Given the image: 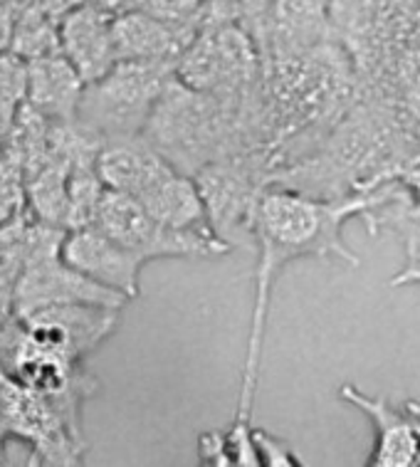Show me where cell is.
Listing matches in <instances>:
<instances>
[{
	"mask_svg": "<svg viewBox=\"0 0 420 467\" xmlns=\"http://www.w3.org/2000/svg\"><path fill=\"white\" fill-rule=\"evenodd\" d=\"M30 82V62L23 60L13 50L0 55V97L23 107Z\"/></svg>",
	"mask_w": 420,
	"mask_h": 467,
	"instance_id": "cell-22",
	"label": "cell"
},
{
	"mask_svg": "<svg viewBox=\"0 0 420 467\" xmlns=\"http://www.w3.org/2000/svg\"><path fill=\"white\" fill-rule=\"evenodd\" d=\"M408 285H420V257L405 260L401 272H395L391 280V287H408Z\"/></svg>",
	"mask_w": 420,
	"mask_h": 467,
	"instance_id": "cell-27",
	"label": "cell"
},
{
	"mask_svg": "<svg viewBox=\"0 0 420 467\" xmlns=\"http://www.w3.org/2000/svg\"><path fill=\"white\" fill-rule=\"evenodd\" d=\"M206 23H230V0H206Z\"/></svg>",
	"mask_w": 420,
	"mask_h": 467,
	"instance_id": "cell-28",
	"label": "cell"
},
{
	"mask_svg": "<svg viewBox=\"0 0 420 467\" xmlns=\"http://www.w3.org/2000/svg\"><path fill=\"white\" fill-rule=\"evenodd\" d=\"M10 50L27 62L62 55L60 20H55L35 5H26L23 10H17Z\"/></svg>",
	"mask_w": 420,
	"mask_h": 467,
	"instance_id": "cell-19",
	"label": "cell"
},
{
	"mask_svg": "<svg viewBox=\"0 0 420 467\" xmlns=\"http://www.w3.org/2000/svg\"><path fill=\"white\" fill-rule=\"evenodd\" d=\"M176 77L193 89L238 107H262L265 62L262 52L241 26L206 23L180 57Z\"/></svg>",
	"mask_w": 420,
	"mask_h": 467,
	"instance_id": "cell-4",
	"label": "cell"
},
{
	"mask_svg": "<svg viewBox=\"0 0 420 467\" xmlns=\"http://www.w3.org/2000/svg\"><path fill=\"white\" fill-rule=\"evenodd\" d=\"M127 302H129L127 295L104 287L92 277L75 270L62 257V253L30 260L15 282L17 319L50 305H97L121 309Z\"/></svg>",
	"mask_w": 420,
	"mask_h": 467,
	"instance_id": "cell-8",
	"label": "cell"
},
{
	"mask_svg": "<svg viewBox=\"0 0 420 467\" xmlns=\"http://www.w3.org/2000/svg\"><path fill=\"white\" fill-rule=\"evenodd\" d=\"M198 458L203 465L213 467H258V445H255V425L235 423L223 433H203L198 438Z\"/></svg>",
	"mask_w": 420,
	"mask_h": 467,
	"instance_id": "cell-18",
	"label": "cell"
},
{
	"mask_svg": "<svg viewBox=\"0 0 420 467\" xmlns=\"http://www.w3.org/2000/svg\"><path fill=\"white\" fill-rule=\"evenodd\" d=\"M141 136L189 176H196L210 163L248 153L265 156L272 166L267 151L265 102L255 109L238 107L193 89L176 75L159 97Z\"/></svg>",
	"mask_w": 420,
	"mask_h": 467,
	"instance_id": "cell-3",
	"label": "cell"
},
{
	"mask_svg": "<svg viewBox=\"0 0 420 467\" xmlns=\"http://www.w3.org/2000/svg\"><path fill=\"white\" fill-rule=\"evenodd\" d=\"M13 30H15V13L8 3L0 0V55L10 50L13 45Z\"/></svg>",
	"mask_w": 420,
	"mask_h": 467,
	"instance_id": "cell-25",
	"label": "cell"
},
{
	"mask_svg": "<svg viewBox=\"0 0 420 467\" xmlns=\"http://www.w3.org/2000/svg\"><path fill=\"white\" fill-rule=\"evenodd\" d=\"M206 203L213 235L228 250H255V228L265 191L275 183V171L265 156L248 153L210 163L193 176Z\"/></svg>",
	"mask_w": 420,
	"mask_h": 467,
	"instance_id": "cell-6",
	"label": "cell"
},
{
	"mask_svg": "<svg viewBox=\"0 0 420 467\" xmlns=\"http://www.w3.org/2000/svg\"><path fill=\"white\" fill-rule=\"evenodd\" d=\"M334 37L329 0H275L267 23L262 62L314 50Z\"/></svg>",
	"mask_w": 420,
	"mask_h": 467,
	"instance_id": "cell-14",
	"label": "cell"
},
{
	"mask_svg": "<svg viewBox=\"0 0 420 467\" xmlns=\"http://www.w3.org/2000/svg\"><path fill=\"white\" fill-rule=\"evenodd\" d=\"M378 94L401 102L420 121V8L391 13L386 75Z\"/></svg>",
	"mask_w": 420,
	"mask_h": 467,
	"instance_id": "cell-15",
	"label": "cell"
},
{
	"mask_svg": "<svg viewBox=\"0 0 420 467\" xmlns=\"http://www.w3.org/2000/svg\"><path fill=\"white\" fill-rule=\"evenodd\" d=\"M92 225H97L124 247L134 250L137 255L144 257L146 263L159 260V257H206L230 253L213 235L163 225L161 221H156L154 215L146 211L141 201H137L129 193L114 191V188L104 191Z\"/></svg>",
	"mask_w": 420,
	"mask_h": 467,
	"instance_id": "cell-7",
	"label": "cell"
},
{
	"mask_svg": "<svg viewBox=\"0 0 420 467\" xmlns=\"http://www.w3.org/2000/svg\"><path fill=\"white\" fill-rule=\"evenodd\" d=\"M198 30L179 27L151 16L141 8L124 10L114 16V45L117 57L127 62H151L179 67Z\"/></svg>",
	"mask_w": 420,
	"mask_h": 467,
	"instance_id": "cell-12",
	"label": "cell"
},
{
	"mask_svg": "<svg viewBox=\"0 0 420 467\" xmlns=\"http://www.w3.org/2000/svg\"><path fill=\"white\" fill-rule=\"evenodd\" d=\"M87 82L65 55H52L45 60L30 62L26 104L57 124L77 119L79 99Z\"/></svg>",
	"mask_w": 420,
	"mask_h": 467,
	"instance_id": "cell-17",
	"label": "cell"
},
{
	"mask_svg": "<svg viewBox=\"0 0 420 467\" xmlns=\"http://www.w3.org/2000/svg\"><path fill=\"white\" fill-rule=\"evenodd\" d=\"M137 8L189 30H200L206 23V0H137Z\"/></svg>",
	"mask_w": 420,
	"mask_h": 467,
	"instance_id": "cell-20",
	"label": "cell"
},
{
	"mask_svg": "<svg viewBox=\"0 0 420 467\" xmlns=\"http://www.w3.org/2000/svg\"><path fill=\"white\" fill-rule=\"evenodd\" d=\"M343 403L359 408L374 425V451L369 465L374 467H415L420 465V416L404 410L384 396H369L353 383L339 389Z\"/></svg>",
	"mask_w": 420,
	"mask_h": 467,
	"instance_id": "cell-10",
	"label": "cell"
},
{
	"mask_svg": "<svg viewBox=\"0 0 420 467\" xmlns=\"http://www.w3.org/2000/svg\"><path fill=\"white\" fill-rule=\"evenodd\" d=\"M8 361L13 364L15 381H20L27 389L50 396V399H62V396H85L87 383L82 376L75 371L72 358L62 357L52 348L40 347L37 341L23 334L17 337L15 347L10 348Z\"/></svg>",
	"mask_w": 420,
	"mask_h": 467,
	"instance_id": "cell-16",
	"label": "cell"
},
{
	"mask_svg": "<svg viewBox=\"0 0 420 467\" xmlns=\"http://www.w3.org/2000/svg\"><path fill=\"white\" fill-rule=\"evenodd\" d=\"M62 257L75 270L92 277L104 287L117 289L129 299L138 295V272L146 260L109 238L97 225L67 230V238L62 243Z\"/></svg>",
	"mask_w": 420,
	"mask_h": 467,
	"instance_id": "cell-11",
	"label": "cell"
},
{
	"mask_svg": "<svg viewBox=\"0 0 420 467\" xmlns=\"http://www.w3.org/2000/svg\"><path fill=\"white\" fill-rule=\"evenodd\" d=\"M60 40L62 55L75 65L87 85L97 82L119 62L114 45V13L89 0L62 17Z\"/></svg>",
	"mask_w": 420,
	"mask_h": 467,
	"instance_id": "cell-13",
	"label": "cell"
},
{
	"mask_svg": "<svg viewBox=\"0 0 420 467\" xmlns=\"http://www.w3.org/2000/svg\"><path fill=\"white\" fill-rule=\"evenodd\" d=\"M405 408H408L411 413H415V416H420V400H405Z\"/></svg>",
	"mask_w": 420,
	"mask_h": 467,
	"instance_id": "cell-30",
	"label": "cell"
},
{
	"mask_svg": "<svg viewBox=\"0 0 420 467\" xmlns=\"http://www.w3.org/2000/svg\"><path fill=\"white\" fill-rule=\"evenodd\" d=\"M176 69L151 62L119 60L97 82H89L79 99L77 119L87 134L102 144L137 139Z\"/></svg>",
	"mask_w": 420,
	"mask_h": 467,
	"instance_id": "cell-5",
	"label": "cell"
},
{
	"mask_svg": "<svg viewBox=\"0 0 420 467\" xmlns=\"http://www.w3.org/2000/svg\"><path fill=\"white\" fill-rule=\"evenodd\" d=\"M418 153L420 121L411 111L388 97L359 94L317 151L284 169L275 186L317 198L369 193L398 179Z\"/></svg>",
	"mask_w": 420,
	"mask_h": 467,
	"instance_id": "cell-2",
	"label": "cell"
},
{
	"mask_svg": "<svg viewBox=\"0 0 420 467\" xmlns=\"http://www.w3.org/2000/svg\"><path fill=\"white\" fill-rule=\"evenodd\" d=\"M398 181L404 183L405 191L411 193V198L420 205V153L398 173Z\"/></svg>",
	"mask_w": 420,
	"mask_h": 467,
	"instance_id": "cell-26",
	"label": "cell"
},
{
	"mask_svg": "<svg viewBox=\"0 0 420 467\" xmlns=\"http://www.w3.org/2000/svg\"><path fill=\"white\" fill-rule=\"evenodd\" d=\"M255 445H258L260 460H262V465L270 467H294V465H304L292 448L284 441L275 438V435H270L262 428H255Z\"/></svg>",
	"mask_w": 420,
	"mask_h": 467,
	"instance_id": "cell-23",
	"label": "cell"
},
{
	"mask_svg": "<svg viewBox=\"0 0 420 467\" xmlns=\"http://www.w3.org/2000/svg\"><path fill=\"white\" fill-rule=\"evenodd\" d=\"M0 465H3V441H0Z\"/></svg>",
	"mask_w": 420,
	"mask_h": 467,
	"instance_id": "cell-31",
	"label": "cell"
},
{
	"mask_svg": "<svg viewBox=\"0 0 420 467\" xmlns=\"http://www.w3.org/2000/svg\"><path fill=\"white\" fill-rule=\"evenodd\" d=\"M85 3L87 0H30L27 5H35V8H40L43 13H47V16L62 23V17L72 13L75 8H79V5H85Z\"/></svg>",
	"mask_w": 420,
	"mask_h": 467,
	"instance_id": "cell-24",
	"label": "cell"
},
{
	"mask_svg": "<svg viewBox=\"0 0 420 467\" xmlns=\"http://www.w3.org/2000/svg\"><path fill=\"white\" fill-rule=\"evenodd\" d=\"M117 312L97 305H50L20 317V322L40 347L82 361L117 329Z\"/></svg>",
	"mask_w": 420,
	"mask_h": 467,
	"instance_id": "cell-9",
	"label": "cell"
},
{
	"mask_svg": "<svg viewBox=\"0 0 420 467\" xmlns=\"http://www.w3.org/2000/svg\"><path fill=\"white\" fill-rule=\"evenodd\" d=\"M272 3L275 0H230V23L241 26L255 40L260 52H265Z\"/></svg>",
	"mask_w": 420,
	"mask_h": 467,
	"instance_id": "cell-21",
	"label": "cell"
},
{
	"mask_svg": "<svg viewBox=\"0 0 420 467\" xmlns=\"http://www.w3.org/2000/svg\"><path fill=\"white\" fill-rule=\"evenodd\" d=\"M378 8L388 10V13H405V10L420 8V0H376Z\"/></svg>",
	"mask_w": 420,
	"mask_h": 467,
	"instance_id": "cell-29",
	"label": "cell"
},
{
	"mask_svg": "<svg viewBox=\"0 0 420 467\" xmlns=\"http://www.w3.org/2000/svg\"><path fill=\"white\" fill-rule=\"evenodd\" d=\"M378 188L369 193L346 198H317L292 188L270 186L262 196L255 228V287L250 312L248 354L242 366L241 396L235 408V423H250L260 383V361L265 344L267 317L272 289L280 272L302 257H339L349 267H359L361 257L343 243V225L361 218L376 203Z\"/></svg>",
	"mask_w": 420,
	"mask_h": 467,
	"instance_id": "cell-1",
	"label": "cell"
}]
</instances>
